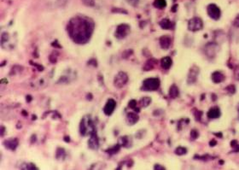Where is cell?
<instances>
[{
	"instance_id": "obj_22",
	"label": "cell",
	"mask_w": 239,
	"mask_h": 170,
	"mask_svg": "<svg viewBox=\"0 0 239 170\" xmlns=\"http://www.w3.org/2000/svg\"><path fill=\"white\" fill-rule=\"evenodd\" d=\"M186 152H187V150H186V148H184V147H178L175 150V153L177 155H179L186 154Z\"/></svg>"
},
{
	"instance_id": "obj_38",
	"label": "cell",
	"mask_w": 239,
	"mask_h": 170,
	"mask_svg": "<svg viewBox=\"0 0 239 170\" xmlns=\"http://www.w3.org/2000/svg\"><path fill=\"white\" fill-rule=\"evenodd\" d=\"M238 113H239V108H238Z\"/></svg>"
},
{
	"instance_id": "obj_3",
	"label": "cell",
	"mask_w": 239,
	"mask_h": 170,
	"mask_svg": "<svg viewBox=\"0 0 239 170\" xmlns=\"http://www.w3.org/2000/svg\"><path fill=\"white\" fill-rule=\"evenodd\" d=\"M203 27L202 21L198 17H193L188 22V28L192 32H196L201 30Z\"/></svg>"
},
{
	"instance_id": "obj_7",
	"label": "cell",
	"mask_w": 239,
	"mask_h": 170,
	"mask_svg": "<svg viewBox=\"0 0 239 170\" xmlns=\"http://www.w3.org/2000/svg\"><path fill=\"white\" fill-rule=\"evenodd\" d=\"M219 47L216 44L209 43L205 46V53L209 57H213L218 52Z\"/></svg>"
},
{
	"instance_id": "obj_36",
	"label": "cell",
	"mask_w": 239,
	"mask_h": 170,
	"mask_svg": "<svg viewBox=\"0 0 239 170\" xmlns=\"http://www.w3.org/2000/svg\"><path fill=\"white\" fill-rule=\"evenodd\" d=\"M1 83H2V84H7V83H8V80H7L6 79H1Z\"/></svg>"
},
{
	"instance_id": "obj_27",
	"label": "cell",
	"mask_w": 239,
	"mask_h": 170,
	"mask_svg": "<svg viewBox=\"0 0 239 170\" xmlns=\"http://www.w3.org/2000/svg\"><path fill=\"white\" fill-rule=\"evenodd\" d=\"M136 106H137V102L136 100H131L129 102V107L131 108H134L136 109Z\"/></svg>"
},
{
	"instance_id": "obj_32",
	"label": "cell",
	"mask_w": 239,
	"mask_h": 170,
	"mask_svg": "<svg viewBox=\"0 0 239 170\" xmlns=\"http://www.w3.org/2000/svg\"><path fill=\"white\" fill-rule=\"evenodd\" d=\"M113 12H116V13H125V14H127V11L125 10H119V9H113Z\"/></svg>"
},
{
	"instance_id": "obj_35",
	"label": "cell",
	"mask_w": 239,
	"mask_h": 170,
	"mask_svg": "<svg viewBox=\"0 0 239 170\" xmlns=\"http://www.w3.org/2000/svg\"><path fill=\"white\" fill-rule=\"evenodd\" d=\"M177 9H178V5L176 4V5H173V9H172V11L173 12H175L176 10H177Z\"/></svg>"
},
{
	"instance_id": "obj_20",
	"label": "cell",
	"mask_w": 239,
	"mask_h": 170,
	"mask_svg": "<svg viewBox=\"0 0 239 170\" xmlns=\"http://www.w3.org/2000/svg\"><path fill=\"white\" fill-rule=\"evenodd\" d=\"M150 103H151V98L149 97H144L140 100V104H142L143 107H147V106H149Z\"/></svg>"
},
{
	"instance_id": "obj_9",
	"label": "cell",
	"mask_w": 239,
	"mask_h": 170,
	"mask_svg": "<svg viewBox=\"0 0 239 170\" xmlns=\"http://www.w3.org/2000/svg\"><path fill=\"white\" fill-rule=\"evenodd\" d=\"M88 144H89V147L90 149L97 150L98 148L99 142H98V139L96 135V132L90 134V138L89 141H88Z\"/></svg>"
},
{
	"instance_id": "obj_31",
	"label": "cell",
	"mask_w": 239,
	"mask_h": 170,
	"mask_svg": "<svg viewBox=\"0 0 239 170\" xmlns=\"http://www.w3.org/2000/svg\"><path fill=\"white\" fill-rule=\"evenodd\" d=\"M127 2L133 6H137L138 3V0H127Z\"/></svg>"
},
{
	"instance_id": "obj_24",
	"label": "cell",
	"mask_w": 239,
	"mask_h": 170,
	"mask_svg": "<svg viewBox=\"0 0 239 170\" xmlns=\"http://www.w3.org/2000/svg\"><path fill=\"white\" fill-rule=\"evenodd\" d=\"M119 145L118 144V145H115V146H114L112 149H109V150H108V153H110V154H113V153H115V152H117L118 151H119Z\"/></svg>"
},
{
	"instance_id": "obj_34",
	"label": "cell",
	"mask_w": 239,
	"mask_h": 170,
	"mask_svg": "<svg viewBox=\"0 0 239 170\" xmlns=\"http://www.w3.org/2000/svg\"><path fill=\"white\" fill-rule=\"evenodd\" d=\"M155 169H165V168L161 167L160 165H156V166H155Z\"/></svg>"
},
{
	"instance_id": "obj_12",
	"label": "cell",
	"mask_w": 239,
	"mask_h": 170,
	"mask_svg": "<svg viewBox=\"0 0 239 170\" xmlns=\"http://www.w3.org/2000/svg\"><path fill=\"white\" fill-rule=\"evenodd\" d=\"M3 144H4V146L6 148L14 151V150H15V148L17 147V145H18V140L16 139H8V140H5L3 142Z\"/></svg>"
},
{
	"instance_id": "obj_6",
	"label": "cell",
	"mask_w": 239,
	"mask_h": 170,
	"mask_svg": "<svg viewBox=\"0 0 239 170\" xmlns=\"http://www.w3.org/2000/svg\"><path fill=\"white\" fill-rule=\"evenodd\" d=\"M208 14L213 20H219L220 17V10L216 4H209L208 6Z\"/></svg>"
},
{
	"instance_id": "obj_25",
	"label": "cell",
	"mask_w": 239,
	"mask_h": 170,
	"mask_svg": "<svg viewBox=\"0 0 239 170\" xmlns=\"http://www.w3.org/2000/svg\"><path fill=\"white\" fill-rule=\"evenodd\" d=\"M119 142H121L120 145H123V146H126V144H128V139L127 137H122L119 139Z\"/></svg>"
},
{
	"instance_id": "obj_19",
	"label": "cell",
	"mask_w": 239,
	"mask_h": 170,
	"mask_svg": "<svg viewBox=\"0 0 239 170\" xmlns=\"http://www.w3.org/2000/svg\"><path fill=\"white\" fill-rule=\"evenodd\" d=\"M153 4L157 9H164L166 6V0H155Z\"/></svg>"
},
{
	"instance_id": "obj_29",
	"label": "cell",
	"mask_w": 239,
	"mask_h": 170,
	"mask_svg": "<svg viewBox=\"0 0 239 170\" xmlns=\"http://www.w3.org/2000/svg\"><path fill=\"white\" fill-rule=\"evenodd\" d=\"M233 25L236 27V28H239V15L236 16V18L234 19L233 21Z\"/></svg>"
},
{
	"instance_id": "obj_8",
	"label": "cell",
	"mask_w": 239,
	"mask_h": 170,
	"mask_svg": "<svg viewBox=\"0 0 239 170\" xmlns=\"http://www.w3.org/2000/svg\"><path fill=\"white\" fill-rule=\"evenodd\" d=\"M115 106H116L115 101L114 99H112V98L108 99V102L105 104L104 108V112L105 115H112V113L114 112V110L115 108Z\"/></svg>"
},
{
	"instance_id": "obj_39",
	"label": "cell",
	"mask_w": 239,
	"mask_h": 170,
	"mask_svg": "<svg viewBox=\"0 0 239 170\" xmlns=\"http://www.w3.org/2000/svg\"><path fill=\"white\" fill-rule=\"evenodd\" d=\"M238 79H239V75H238Z\"/></svg>"
},
{
	"instance_id": "obj_11",
	"label": "cell",
	"mask_w": 239,
	"mask_h": 170,
	"mask_svg": "<svg viewBox=\"0 0 239 170\" xmlns=\"http://www.w3.org/2000/svg\"><path fill=\"white\" fill-rule=\"evenodd\" d=\"M207 115L209 119H216L220 116V110L218 107H213L209 109Z\"/></svg>"
},
{
	"instance_id": "obj_33",
	"label": "cell",
	"mask_w": 239,
	"mask_h": 170,
	"mask_svg": "<svg viewBox=\"0 0 239 170\" xmlns=\"http://www.w3.org/2000/svg\"><path fill=\"white\" fill-rule=\"evenodd\" d=\"M231 146L232 147H234V148H236V147H238V142L236 141V140H234V141H232L231 143Z\"/></svg>"
},
{
	"instance_id": "obj_1",
	"label": "cell",
	"mask_w": 239,
	"mask_h": 170,
	"mask_svg": "<svg viewBox=\"0 0 239 170\" xmlns=\"http://www.w3.org/2000/svg\"><path fill=\"white\" fill-rule=\"evenodd\" d=\"M67 28L69 36L75 43L85 44L92 34L94 23L87 17L77 16L69 21Z\"/></svg>"
},
{
	"instance_id": "obj_28",
	"label": "cell",
	"mask_w": 239,
	"mask_h": 170,
	"mask_svg": "<svg viewBox=\"0 0 239 170\" xmlns=\"http://www.w3.org/2000/svg\"><path fill=\"white\" fill-rule=\"evenodd\" d=\"M226 90L230 93H235V86H232V85H231V86H229L226 87Z\"/></svg>"
},
{
	"instance_id": "obj_26",
	"label": "cell",
	"mask_w": 239,
	"mask_h": 170,
	"mask_svg": "<svg viewBox=\"0 0 239 170\" xmlns=\"http://www.w3.org/2000/svg\"><path fill=\"white\" fill-rule=\"evenodd\" d=\"M23 169H36L37 168L33 165V164H31V163H26V167H23L21 168Z\"/></svg>"
},
{
	"instance_id": "obj_4",
	"label": "cell",
	"mask_w": 239,
	"mask_h": 170,
	"mask_svg": "<svg viewBox=\"0 0 239 170\" xmlns=\"http://www.w3.org/2000/svg\"><path fill=\"white\" fill-rule=\"evenodd\" d=\"M128 81V76L125 72H119L117 74V75L115 77V86L117 88H122Z\"/></svg>"
},
{
	"instance_id": "obj_37",
	"label": "cell",
	"mask_w": 239,
	"mask_h": 170,
	"mask_svg": "<svg viewBox=\"0 0 239 170\" xmlns=\"http://www.w3.org/2000/svg\"><path fill=\"white\" fill-rule=\"evenodd\" d=\"M216 144V141H215V140H213V141H211V142H210V145H211V146L215 145V144Z\"/></svg>"
},
{
	"instance_id": "obj_13",
	"label": "cell",
	"mask_w": 239,
	"mask_h": 170,
	"mask_svg": "<svg viewBox=\"0 0 239 170\" xmlns=\"http://www.w3.org/2000/svg\"><path fill=\"white\" fill-rule=\"evenodd\" d=\"M224 79V75L219 71H216V72H213L212 74V80L214 82V83H220L222 82Z\"/></svg>"
},
{
	"instance_id": "obj_21",
	"label": "cell",
	"mask_w": 239,
	"mask_h": 170,
	"mask_svg": "<svg viewBox=\"0 0 239 170\" xmlns=\"http://www.w3.org/2000/svg\"><path fill=\"white\" fill-rule=\"evenodd\" d=\"M155 60H149L148 62H146V64L144 65V70H151L153 68H154V65H155Z\"/></svg>"
},
{
	"instance_id": "obj_5",
	"label": "cell",
	"mask_w": 239,
	"mask_h": 170,
	"mask_svg": "<svg viewBox=\"0 0 239 170\" xmlns=\"http://www.w3.org/2000/svg\"><path fill=\"white\" fill-rule=\"evenodd\" d=\"M130 32V26L127 24H120L117 27V29L115 32V37L119 39H122L125 37L127 36V34Z\"/></svg>"
},
{
	"instance_id": "obj_15",
	"label": "cell",
	"mask_w": 239,
	"mask_h": 170,
	"mask_svg": "<svg viewBox=\"0 0 239 170\" xmlns=\"http://www.w3.org/2000/svg\"><path fill=\"white\" fill-rule=\"evenodd\" d=\"M138 121V115L136 113H128L126 115V122L130 125H133Z\"/></svg>"
},
{
	"instance_id": "obj_23",
	"label": "cell",
	"mask_w": 239,
	"mask_h": 170,
	"mask_svg": "<svg viewBox=\"0 0 239 170\" xmlns=\"http://www.w3.org/2000/svg\"><path fill=\"white\" fill-rule=\"evenodd\" d=\"M82 2L84 4L89 7H93L95 5V0H82Z\"/></svg>"
},
{
	"instance_id": "obj_14",
	"label": "cell",
	"mask_w": 239,
	"mask_h": 170,
	"mask_svg": "<svg viewBox=\"0 0 239 170\" xmlns=\"http://www.w3.org/2000/svg\"><path fill=\"white\" fill-rule=\"evenodd\" d=\"M160 45L163 49H168L171 46V39L167 36H162L160 39Z\"/></svg>"
},
{
	"instance_id": "obj_2",
	"label": "cell",
	"mask_w": 239,
	"mask_h": 170,
	"mask_svg": "<svg viewBox=\"0 0 239 170\" xmlns=\"http://www.w3.org/2000/svg\"><path fill=\"white\" fill-rule=\"evenodd\" d=\"M160 86V79L158 78H149L144 80L142 89L144 91H155Z\"/></svg>"
},
{
	"instance_id": "obj_30",
	"label": "cell",
	"mask_w": 239,
	"mask_h": 170,
	"mask_svg": "<svg viewBox=\"0 0 239 170\" xmlns=\"http://www.w3.org/2000/svg\"><path fill=\"white\" fill-rule=\"evenodd\" d=\"M191 138H193V139H196V138L198 137V133H197L195 130H192L191 133Z\"/></svg>"
},
{
	"instance_id": "obj_10",
	"label": "cell",
	"mask_w": 239,
	"mask_h": 170,
	"mask_svg": "<svg viewBox=\"0 0 239 170\" xmlns=\"http://www.w3.org/2000/svg\"><path fill=\"white\" fill-rule=\"evenodd\" d=\"M199 74V68L196 67H193L191 68L189 75H188V82L189 83H193L196 80V77Z\"/></svg>"
},
{
	"instance_id": "obj_17",
	"label": "cell",
	"mask_w": 239,
	"mask_h": 170,
	"mask_svg": "<svg viewBox=\"0 0 239 170\" xmlns=\"http://www.w3.org/2000/svg\"><path fill=\"white\" fill-rule=\"evenodd\" d=\"M160 26L163 28V29H173V22L168 20V19H163L160 21Z\"/></svg>"
},
{
	"instance_id": "obj_18",
	"label": "cell",
	"mask_w": 239,
	"mask_h": 170,
	"mask_svg": "<svg viewBox=\"0 0 239 170\" xmlns=\"http://www.w3.org/2000/svg\"><path fill=\"white\" fill-rule=\"evenodd\" d=\"M179 88H178L175 85H173V86L170 87V90H169V96H170V97H172V98H176L177 97H179Z\"/></svg>"
},
{
	"instance_id": "obj_16",
	"label": "cell",
	"mask_w": 239,
	"mask_h": 170,
	"mask_svg": "<svg viewBox=\"0 0 239 170\" xmlns=\"http://www.w3.org/2000/svg\"><path fill=\"white\" fill-rule=\"evenodd\" d=\"M161 64H162V67L164 69H169L170 67H171L172 64H173V61H172L171 57H163V58L161 60Z\"/></svg>"
}]
</instances>
